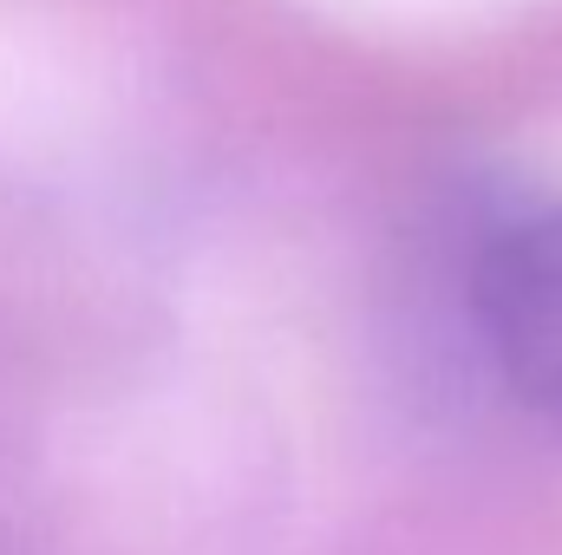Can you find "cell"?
Here are the masks:
<instances>
[{
  "mask_svg": "<svg viewBox=\"0 0 562 555\" xmlns=\"http://www.w3.org/2000/svg\"><path fill=\"white\" fill-rule=\"evenodd\" d=\"M471 314L504 393L562 438V203L504 223L484 242Z\"/></svg>",
  "mask_w": 562,
  "mask_h": 555,
  "instance_id": "cell-1",
  "label": "cell"
}]
</instances>
